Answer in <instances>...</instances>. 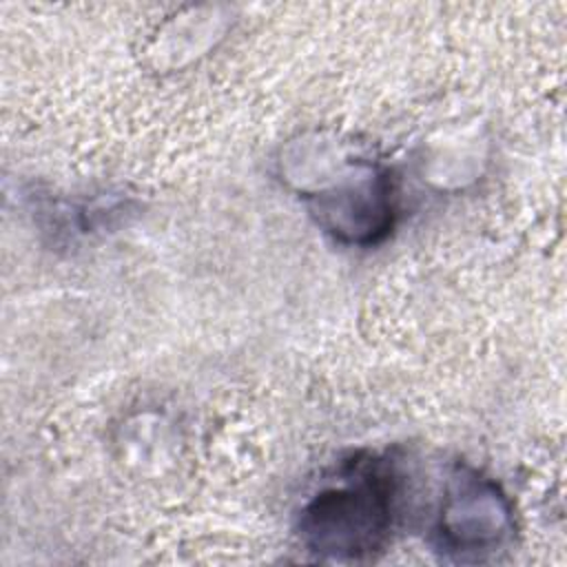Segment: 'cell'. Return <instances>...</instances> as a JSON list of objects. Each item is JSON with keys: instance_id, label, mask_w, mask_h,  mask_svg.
<instances>
[{"instance_id": "obj_1", "label": "cell", "mask_w": 567, "mask_h": 567, "mask_svg": "<svg viewBox=\"0 0 567 567\" xmlns=\"http://www.w3.org/2000/svg\"><path fill=\"white\" fill-rule=\"evenodd\" d=\"M394 516V481L379 465H354L301 509L303 545L326 558L357 560L383 547Z\"/></svg>"}, {"instance_id": "obj_2", "label": "cell", "mask_w": 567, "mask_h": 567, "mask_svg": "<svg viewBox=\"0 0 567 567\" xmlns=\"http://www.w3.org/2000/svg\"><path fill=\"white\" fill-rule=\"evenodd\" d=\"M509 529V507L496 485L476 472H461L452 478L436 523V536L445 551L458 558L492 551Z\"/></svg>"}, {"instance_id": "obj_3", "label": "cell", "mask_w": 567, "mask_h": 567, "mask_svg": "<svg viewBox=\"0 0 567 567\" xmlns=\"http://www.w3.org/2000/svg\"><path fill=\"white\" fill-rule=\"evenodd\" d=\"M315 215L334 235L352 244H370L392 226V186L388 175L365 171L315 195Z\"/></svg>"}]
</instances>
